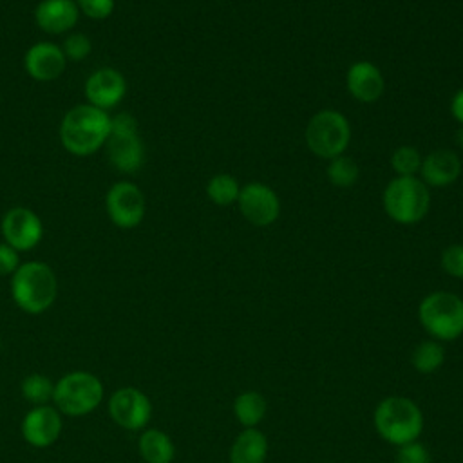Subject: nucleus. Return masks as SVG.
I'll list each match as a JSON object with an SVG mask.
<instances>
[{
    "label": "nucleus",
    "mask_w": 463,
    "mask_h": 463,
    "mask_svg": "<svg viewBox=\"0 0 463 463\" xmlns=\"http://www.w3.org/2000/svg\"><path fill=\"white\" fill-rule=\"evenodd\" d=\"M110 112L96 109L89 103H78L69 109L58 127L61 146L76 157L98 154L110 134Z\"/></svg>",
    "instance_id": "f257e3e1"
},
{
    "label": "nucleus",
    "mask_w": 463,
    "mask_h": 463,
    "mask_svg": "<svg viewBox=\"0 0 463 463\" xmlns=\"http://www.w3.org/2000/svg\"><path fill=\"white\" fill-rule=\"evenodd\" d=\"M13 302L27 315L47 311L58 298V277L43 260H25L9 277Z\"/></svg>",
    "instance_id": "f03ea898"
},
{
    "label": "nucleus",
    "mask_w": 463,
    "mask_h": 463,
    "mask_svg": "<svg viewBox=\"0 0 463 463\" xmlns=\"http://www.w3.org/2000/svg\"><path fill=\"white\" fill-rule=\"evenodd\" d=\"M382 204L394 222L405 226L416 224L429 213L430 192L418 175H394L383 188Z\"/></svg>",
    "instance_id": "7ed1b4c3"
},
{
    "label": "nucleus",
    "mask_w": 463,
    "mask_h": 463,
    "mask_svg": "<svg viewBox=\"0 0 463 463\" xmlns=\"http://www.w3.org/2000/svg\"><path fill=\"white\" fill-rule=\"evenodd\" d=\"M374 427L385 441L400 447L418 439L423 430V414L412 400L389 396L374 411Z\"/></svg>",
    "instance_id": "20e7f679"
},
{
    "label": "nucleus",
    "mask_w": 463,
    "mask_h": 463,
    "mask_svg": "<svg viewBox=\"0 0 463 463\" xmlns=\"http://www.w3.org/2000/svg\"><path fill=\"white\" fill-rule=\"evenodd\" d=\"M105 387L101 380L89 371L65 373L54 383L52 405L65 416H85L96 411L103 402Z\"/></svg>",
    "instance_id": "39448f33"
},
{
    "label": "nucleus",
    "mask_w": 463,
    "mask_h": 463,
    "mask_svg": "<svg viewBox=\"0 0 463 463\" xmlns=\"http://www.w3.org/2000/svg\"><path fill=\"white\" fill-rule=\"evenodd\" d=\"M103 148L110 166L121 174H136L143 166L145 145L137 119L130 112H118L110 118V134Z\"/></svg>",
    "instance_id": "423d86ee"
},
{
    "label": "nucleus",
    "mask_w": 463,
    "mask_h": 463,
    "mask_svg": "<svg viewBox=\"0 0 463 463\" xmlns=\"http://www.w3.org/2000/svg\"><path fill=\"white\" fill-rule=\"evenodd\" d=\"M304 139L317 157L329 161L342 156L351 143L349 119L340 110L322 109L309 118Z\"/></svg>",
    "instance_id": "0eeeda50"
},
{
    "label": "nucleus",
    "mask_w": 463,
    "mask_h": 463,
    "mask_svg": "<svg viewBox=\"0 0 463 463\" xmlns=\"http://www.w3.org/2000/svg\"><path fill=\"white\" fill-rule=\"evenodd\" d=\"M423 329L436 340H456L463 335V298L450 291H432L420 302Z\"/></svg>",
    "instance_id": "6e6552de"
},
{
    "label": "nucleus",
    "mask_w": 463,
    "mask_h": 463,
    "mask_svg": "<svg viewBox=\"0 0 463 463\" xmlns=\"http://www.w3.org/2000/svg\"><path fill=\"white\" fill-rule=\"evenodd\" d=\"M109 221L121 230L137 228L146 215V197L132 181H116L105 194Z\"/></svg>",
    "instance_id": "1a4fd4ad"
},
{
    "label": "nucleus",
    "mask_w": 463,
    "mask_h": 463,
    "mask_svg": "<svg viewBox=\"0 0 463 463\" xmlns=\"http://www.w3.org/2000/svg\"><path fill=\"white\" fill-rule=\"evenodd\" d=\"M0 233L4 242L13 246L18 253H24L42 242L45 228L42 217L29 206H13L2 215Z\"/></svg>",
    "instance_id": "9d476101"
},
{
    "label": "nucleus",
    "mask_w": 463,
    "mask_h": 463,
    "mask_svg": "<svg viewBox=\"0 0 463 463\" xmlns=\"http://www.w3.org/2000/svg\"><path fill=\"white\" fill-rule=\"evenodd\" d=\"M110 420L125 430H141L152 418V402L137 387H119L109 398Z\"/></svg>",
    "instance_id": "9b49d317"
},
{
    "label": "nucleus",
    "mask_w": 463,
    "mask_h": 463,
    "mask_svg": "<svg viewBox=\"0 0 463 463\" xmlns=\"http://www.w3.org/2000/svg\"><path fill=\"white\" fill-rule=\"evenodd\" d=\"M237 206L242 217L259 228L273 224L280 215V199L277 192L260 181H251L241 186Z\"/></svg>",
    "instance_id": "f8f14e48"
},
{
    "label": "nucleus",
    "mask_w": 463,
    "mask_h": 463,
    "mask_svg": "<svg viewBox=\"0 0 463 463\" xmlns=\"http://www.w3.org/2000/svg\"><path fill=\"white\" fill-rule=\"evenodd\" d=\"M127 78L116 67H99L92 71L83 83L85 103L110 112L127 96Z\"/></svg>",
    "instance_id": "ddd939ff"
},
{
    "label": "nucleus",
    "mask_w": 463,
    "mask_h": 463,
    "mask_svg": "<svg viewBox=\"0 0 463 463\" xmlns=\"http://www.w3.org/2000/svg\"><path fill=\"white\" fill-rule=\"evenodd\" d=\"M67 58L61 51V45L51 40H40L27 47L22 58V65L25 74L38 81L49 83L58 80L67 69Z\"/></svg>",
    "instance_id": "4468645a"
},
{
    "label": "nucleus",
    "mask_w": 463,
    "mask_h": 463,
    "mask_svg": "<svg viewBox=\"0 0 463 463\" xmlns=\"http://www.w3.org/2000/svg\"><path fill=\"white\" fill-rule=\"evenodd\" d=\"M63 420L54 405H36L22 420L20 432L25 443L34 449L51 447L61 434Z\"/></svg>",
    "instance_id": "2eb2a0df"
},
{
    "label": "nucleus",
    "mask_w": 463,
    "mask_h": 463,
    "mask_svg": "<svg viewBox=\"0 0 463 463\" xmlns=\"http://www.w3.org/2000/svg\"><path fill=\"white\" fill-rule=\"evenodd\" d=\"M33 16L42 33L49 36H65L74 31L81 14L76 0H40Z\"/></svg>",
    "instance_id": "dca6fc26"
},
{
    "label": "nucleus",
    "mask_w": 463,
    "mask_h": 463,
    "mask_svg": "<svg viewBox=\"0 0 463 463\" xmlns=\"http://www.w3.org/2000/svg\"><path fill=\"white\" fill-rule=\"evenodd\" d=\"M345 87L351 98L360 103H373L382 98L385 80L378 65L369 60H358L349 65L345 72Z\"/></svg>",
    "instance_id": "f3484780"
},
{
    "label": "nucleus",
    "mask_w": 463,
    "mask_h": 463,
    "mask_svg": "<svg viewBox=\"0 0 463 463\" xmlns=\"http://www.w3.org/2000/svg\"><path fill=\"white\" fill-rule=\"evenodd\" d=\"M461 175V159L454 150L438 148L423 156L420 166V179L427 186L445 188L458 181Z\"/></svg>",
    "instance_id": "a211bd4d"
},
{
    "label": "nucleus",
    "mask_w": 463,
    "mask_h": 463,
    "mask_svg": "<svg viewBox=\"0 0 463 463\" xmlns=\"http://www.w3.org/2000/svg\"><path fill=\"white\" fill-rule=\"evenodd\" d=\"M268 456V439L266 436L250 427L242 430L230 450V463H264Z\"/></svg>",
    "instance_id": "6ab92c4d"
},
{
    "label": "nucleus",
    "mask_w": 463,
    "mask_h": 463,
    "mask_svg": "<svg viewBox=\"0 0 463 463\" xmlns=\"http://www.w3.org/2000/svg\"><path fill=\"white\" fill-rule=\"evenodd\" d=\"M137 450L145 463H172L175 456L174 441L159 429H145L139 434Z\"/></svg>",
    "instance_id": "aec40b11"
},
{
    "label": "nucleus",
    "mask_w": 463,
    "mask_h": 463,
    "mask_svg": "<svg viewBox=\"0 0 463 463\" xmlns=\"http://www.w3.org/2000/svg\"><path fill=\"white\" fill-rule=\"evenodd\" d=\"M268 411V403L266 398L255 391H246L242 394H239L233 402V412L235 418L246 427H255L257 423H260V420L264 418Z\"/></svg>",
    "instance_id": "412c9836"
},
{
    "label": "nucleus",
    "mask_w": 463,
    "mask_h": 463,
    "mask_svg": "<svg viewBox=\"0 0 463 463\" xmlns=\"http://www.w3.org/2000/svg\"><path fill=\"white\" fill-rule=\"evenodd\" d=\"M20 392L25 402H29L33 407L36 405H49L52 402L54 394V383L49 376L42 373H31L27 374L20 383Z\"/></svg>",
    "instance_id": "4be33fe9"
},
{
    "label": "nucleus",
    "mask_w": 463,
    "mask_h": 463,
    "mask_svg": "<svg viewBox=\"0 0 463 463\" xmlns=\"http://www.w3.org/2000/svg\"><path fill=\"white\" fill-rule=\"evenodd\" d=\"M241 184L232 174H215L206 183V195L217 206H228L237 203Z\"/></svg>",
    "instance_id": "5701e85b"
},
{
    "label": "nucleus",
    "mask_w": 463,
    "mask_h": 463,
    "mask_svg": "<svg viewBox=\"0 0 463 463\" xmlns=\"http://www.w3.org/2000/svg\"><path fill=\"white\" fill-rule=\"evenodd\" d=\"M326 175L333 186L349 188L358 181L360 170H358V165L354 163V159L342 154V156L329 159V163L326 166Z\"/></svg>",
    "instance_id": "b1692460"
},
{
    "label": "nucleus",
    "mask_w": 463,
    "mask_h": 463,
    "mask_svg": "<svg viewBox=\"0 0 463 463\" xmlns=\"http://www.w3.org/2000/svg\"><path fill=\"white\" fill-rule=\"evenodd\" d=\"M445 358V351L438 342L432 340H425L421 344H418V347L412 351V365L416 367V371L420 373H434Z\"/></svg>",
    "instance_id": "393cba45"
},
{
    "label": "nucleus",
    "mask_w": 463,
    "mask_h": 463,
    "mask_svg": "<svg viewBox=\"0 0 463 463\" xmlns=\"http://www.w3.org/2000/svg\"><path fill=\"white\" fill-rule=\"evenodd\" d=\"M421 159H423V156L420 154L418 148H414L411 145H402V146H398L392 152L391 166H392L396 175L411 177V175H418L420 174Z\"/></svg>",
    "instance_id": "a878e982"
},
{
    "label": "nucleus",
    "mask_w": 463,
    "mask_h": 463,
    "mask_svg": "<svg viewBox=\"0 0 463 463\" xmlns=\"http://www.w3.org/2000/svg\"><path fill=\"white\" fill-rule=\"evenodd\" d=\"M67 61H81L92 52V42L85 33L71 31L60 43Z\"/></svg>",
    "instance_id": "bb28decb"
},
{
    "label": "nucleus",
    "mask_w": 463,
    "mask_h": 463,
    "mask_svg": "<svg viewBox=\"0 0 463 463\" xmlns=\"http://www.w3.org/2000/svg\"><path fill=\"white\" fill-rule=\"evenodd\" d=\"M76 5L81 16H87L89 20L94 22H101L114 13L116 0H76Z\"/></svg>",
    "instance_id": "cd10ccee"
},
{
    "label": "nucleus",
    "mask_w": 463,
    "mask_h": 463,
    "mask_svg": "<svg viewBox=\"0 0 463 463\" xmlns=\"http://www.w3.org/2000/svg\"><path fill=\"white\" fill-rule=\"evenodd\" d=\"M441 268L456 279H463V244H450L441 251Z\"/></svg>",
    "instance_id": "c85d7f7f"
},
{
    "label": "nucleus",
    "mask_w": 463,
    "mask_h": 463,
    "mask_svg": "<svg viewBox=\"0 0 463 463\" xmlns=\"http://www.w3.org/2000/svg\"><path fill=\"white\" fill-rule=\"evenodd\" d=\"M396 463H430V456L421 443L411 441V443L400 445L396 454Z\"/></svg>",
    "instance_id": "c756f323"
},
{
    "label": "nucleus",
    "mask_w": 463,
    "mask_h": 463,
    "mask_svg": "<svg viewBox=\"0 0 463 463\" xmlns=\"http://www.w3.org/2000/svg\"><path fill=\"white\" fill-rule=\"evenodd\" d=\"M20 264V253L7 242L0 241V277H11Z\"/></svg>",
    "instance_id": "7c9ffc66"
},
{
    "label": "nucleus",
    "mask_w": 463,
    "mask_h": 463,
    "mask_svg": "<svg viewBox=\"0 0 463 463\" xmlns=\"http://www.w3.org/2000/svg\"><path fill=\"white\" fill-rule=\"evenodd\" d=\"M450 114L452 118L463 125V89L456 90L450 99Z\"/></svg>",
    "instance_id": "2f4dec72"
},
{
    "label": "nucleus",
    "mask_w": 463,
    "mask_h": 463,
    "mask_svg": "<svg viewBox=\"0 0 463 463\" xmlns=\"http://www.w3.org/2000/svg\"><path fill=\"white\" fill-rule=\"evenodd\" d=\"M0 354H2V340H0Z\"/></svg>",
    "instance_id": "473e14b6"
}]
</instances>
